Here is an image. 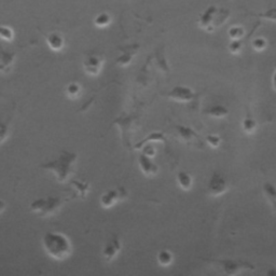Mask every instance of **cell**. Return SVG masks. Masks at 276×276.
Instances as JSON below:
<instances>
[{
    "mask_svg": "<svg viewBox=\"0 0 276 276\" xmlns=\"http://www.w3.org/2000/svg\"><path fill=\"white\" fill-rule=\"evenodd\" d=\"M43 246L47 255L57 261L68 259L72 254L71 242L62 232H48L43 238Z\"/></svg>",
    "mask_w": 276,
    "mask_h": 276,
    "instance_id": "cell-1",
    "label": "cell"
},
{
    "mask_svg": "<svg viewBox=\"0 0 276 276\" xmlns=\"http://www.w3.org/2000/svg\"><path fill=\"white\" fill-rule=\"evenodd\" d=\"M78 160V154L76 152L62 151L54 160L43 163L40 165L41 170L52 172L58 182H66L71 176L73 172V166Z\"/></svg>",
    "mask_w": 276,
    "mask_h": 276,
    "instance_id": "cell-2",
    "label": "cell"
},
{
    "mask_svg": "<svg viewBox=\"0 0 276 276\" xmlns=\"http://www.w3.org/2000/svg\"><path fill=\"white\" fill-rule=\"evenodd\" d=\"M70 200V196H54L50 195L47 198H40L33 200L29 207L32 213L40 217H50L55 215L58 210Z\"/></svg>",
    "mask_w": 276,
    "mask_h": 276,
    "instance_id": "cell-3",
    "label": "cell"
},
{
    "mask_svg": "<svg viewBox=\"0 0 276 276\" xmlns=\"http://www.w3.org/2000/svg\"><path fill=\"white\" fill-rule=\"evenodd\" d=\"M208 263H212L219 267L220 270L225 275H236L245 270H255V266L246 261L241 260H232V259H222V260H215V259H211L207 260Z\"/></svg>",
    "mask_w": 276,
    "mask_h": 276,
    "instance_id": "cell-4",
    "label": "cell"
},
{
    "mask_svg": "<svg viewBox=\"0 0 276 276\" xmlns=\"http://www.w3.org/2000/svg\"><path fill=\"white\" fill-rule=\"evenodd\" d=\"M175 131H176L177 137L182 141V143L196 148L204 147L203 140L201 139L199 134L193 129L186 127V125H176V127H175Z\"/></svg>",
    "mask_w": 276,
    "mask_h": 276,
    "instance_id": "cell-5",
    "label": "cell"
},
{
    "mask_svg": "<svg viewBox=\"0 0 276 276\" xmlns=\"http://www.w3.org/2000/svg\"><path fill=\"white\" fill-rule=\"evenodd\" d=\"M198 25L200 28L207 32H213L217 27H220L222 24L219 22V18H217V8H208L201 14L198 20Z\"/></svg>",
    "mask_w": 276,
    "mask_h": 276,
    "instance_id": "cell-6",
    "label": "cell"
},
{
    "mask_svg": "<svg viewBox=\"0 0 276 276\" xmlns=\"http://www.w3.org/2000/svg\"><path fill=\"white\" fill-rule=\"evenodd\" d=\"M104 57L97 53H88L82 62V68L87 74L96 77L104 67Z\"/></svg>",
    "mask_w": 276,
    "mask_h": 276,
    "instance_id": "cell-7",
    "label": "cell"
},
{
    "mask_svg": "<svg viewBox=\"0 0 276 276\" xmlns=\"http://www.w3.org/2000/svg\"><path fill=\"white\" fill-rule=\"evenodd\" d=\"M228 181L223 175L220 173H214L210 178V181H208L207 193L217 198L224 194L228 191Z\"/></svg>",
    "mask_w": 276,
    "mask_h": 276,
    "instance_id": "cell-8",
    "label": "cell"
},
{
    "mask_svg": "<svg viewBox=\"0 0 276 276\" xmlns=\"http://www.w3.org/2000/svg\"><path fill=\"white\" fill-rule=\"evenodd\" d=\"M127 198H128L127 189L123 188V187H119V188L110 189V190L106 191L105 193L100 196L99 203H100V206H102L103 208L108 210V208L113 207L116 203L119 202V201L124 200Z\"/></svg>",
    "mask_w": 276,
    "mask_h": 276,
    "instance_id": "cell-9",
    "label": "cell"
},
{
    "mask_svg": "<svg viewBox=\"0 0 276 276\" xmlns=\"http://www.w3.org/2000/svg\"><path fill=\"white\" fill-rule=\"evenodd\" d=\"M121 249H122V243H121L120 236L116 235V234H113V235H111V238L106 242V244L104 245V248H103L102 255H103V258L105 259V261L111 262L112 260H114L116 256L120 254Z\"/></svg>",
    "mask_w": 276,
    "mask_h": 276,
    "instance_id": "cell-10",
    "label": "cell"
},
{
    "mask_svg": "<svg viewBox=\"0 0 276 276\" xmlns=\"http://www.w3.org/2000/svg\"><path fill=\"white\" fill-rule=\"evenodd\" d=\"M166 96L176 103L188 104L194 99L195 93L188 87L177 86L172 89Z\"/></svg>",
    "mask_w": 276,
    "mask_h": 276,
    "instance_id": "cell-11",
    "label": "cell"
},
{
    "mask_svg": "<svg viewBox=\"0 0 276 276\" xmlns=\"http://www.w3.org/2000/svg\"><path fill=\"white\" fill-rule=\"evenodd\" d=\"M69 191H71V194H69L70 199L79 198L81 200H86L91 191V183L87 180L73 179L70 182Z\"/></svg>",
    "mask_w": 276,
    "mask_h": 276,
    "instance_id": "cell-12",
    "label": "cell"
},
{
    "mask_svg": "<svg viewBox=\"0 0 276 276\" xmlns=\"http://www.w3.org/2000/svg\"><path fill=\"white\" fill-rule=\"evenodd\" d=\"M138 166L141 173H143L147 177L155 176V175L159 173V166L156 165V163L152 161L151 156L147 155L144 152L138 156Z\"/></svg>",
    "mask_w": 276,
    "mask_h": 276,
    "instance_id": "cell-13",
    "label": "cell"
},
{
    "mask_svg": "<svg viewBox=\"0 0 276 276\" xmlns=\"http://www.w3.org/2000/svg\"><path fill=\"white\" fill-rule=\"evenodd\" d=\"M46 44L51 51L61 52L65 48L66 40L61 32L52 31V32H49L46 36Z\"/></svg>",
    "mask_w": 276,
    "mask_h": 276,
    "instance_id": "cell-14",
    "label": "cell"
},
{
    "mask_svg": "<svg viewBox=\"0 0 276 276\" xmlns=\"http://www.w3.org/2000/svg\"><path fill=\"white\" fill-rule=\"evenodd\" d=\"M262 193L266 200V202L276 212V186L269 181L264 182L262 185Z\"/></svg>",
    "mask_w": 276,
    "mask_h": 276,
    "instance_id": "cell-15",
    "label": "cell"
},
{
    "mask_svg": "<svg viewBox=\"0 0 276 276\" xmlns=\"http://www.w3.org/2000/svg\"><path fill=\"white\" fill-rule=\"evenodd\" d=\"M205 114L208 116H211L213 119H223L227 118L229 115V110L227 107H224L222 105H212L204 110Z\"/></svg>",
    "mask_w": 276,
    "mask_h": 276,
    "instance_id": "cell-16",
    "label": "cell"
},
{
    "mask_svg": "<svg viewBox=\"0 0 276 276\" xmlns=\"http://www.w3.org/2000/svg\"><path fill=\"white\" fill-rule=\"evenodd\" d=\"M112 15L108 12V11H102L95 15V18L93 20L94 26L97 28H107L109 27L111 23H112Z\"/></svg>",
    "mask_w": 276,
    "mask_h": 276,
    "instance_id": "cell-17",
    "label": "cell"
},
{
    "mask_svg": "<svg viewBox=\"0 0 276 276\" xmlns=\"http://www.w3.org/2000/svg\"><path fill=\"white\" fill-rule=\"evenodd\" d=\"M241 127H242V130H243V132L248 134V135H252V134H254L257 131L258 123H257L256 119L253 116V114L250 113V111L246 112L244 119L242 120Z\"/></svg>",
    "mask_w": 276,
    "mask_h": 276,
    "instance_id": "cell-18",
    "label": "cell"
},
{
    "mask_svg": "<svg viewBox=\"0 0 276 276\" xmlns=\"http://www.w3.org/2000/svg\"><path fill=\"white\" fill-rule=\"evenodd\" d=\"M165 135L162 133V132H152L151 134H149V135L147 137H145L143 140L138 141V143L134 146V149H137V150H140L143 149L147 144H149L150 141H156V143H165Z\"/></svg>",
    "mask_w": 276,
    "mask_h": 276,
    "instance_id": "cell-19",
    "label": "cell"
},
{
    "mask_svg": "<svg viewBox=\"0 0 276 276\" xmlns=\"http://www.w3.org/2000/svg\"><path fill=\"white\" fill-rule=\"evenodd\" d=\"M178 186L183 191H190L193 186V178L188 172H179L176 176Z\"/></svg>",
    "mask_w": 276,
    "mask_h": 276,
    "instance_id": "cell-20",
    "label": "cell"
},
{
    "mask_svg": "<svg viewBox=\"0 0 276 276\" xmlns=\"http://www.w3.org/2000/svg\"><path fill=\"white\" fill-rule=\"evenodd\" d=\"M156 260H157V263L160 264L161 266L166 267V266H170L173 263L174 256L170 252V250L163 249V250H160V252L157 253Z\"/></svg>",
    "mask_w": 276,
    "mask_h": 276,
    "instance_id": "cell-21",
    "label": "cell"
},
{
    "mask_svg": "<svg viewBox=\"0 0 276 276\" xmlns=\"http://www.w3.org/2000/svg\"><path fill=\"white\" fill-rule=\"evenodd\" d=\"M81 91H82V88H81V86L79 85V83L76 82V81H72V82L68 83V85L66 86L65 94L68 96L69 98L74 99V98L79 97V95L81 94Z\"/></svg>",
    "mask_w": 276,
    "mask_h": 276,
    "instance_id": "cell-22",
    "label": "cell"
},
{
    "mask_svg": "<svg viewBox=\"0 0 276 276\" xmlns=\"http://www.w3.org/2000/svg\"><path fill=\"white\" fill-rule=\"evenodd\" d=\"M228 35L231 40H242L245 36V29L240 25H234L228 30Z\"/></svg>",
    "mask_w": 276,
    "mask_h": 276,
    "instance_id": "cell-23",
    "label": "cell"
},
{
    "mask_svg": "<svg viewBox=\"0 0 276 276\" xmlns=\"http://www.w3.org/2000/svg\"><path fill=\"white\" fill-rule=\"evenodd\" d=\"M14 36L15 33L12 27L8 26V25H0V39L7 41V43H11Z\"/></svg>",
    "mask_w": 276,
    "mask_h": 276,
    "instance_id": "cell-24",
    "label": "cell"
},
{
    "mask_svg": "<svg viewBox=\"0 0 276 276\" xmlns=\"http://www.w3.org/2000/svg\"><path fill=\"white\" fill-rule=\"evenodd\" d=\"M10 120L11 119H8L6 121L0 120V145L5 143L6 139L10 135Z\"/></svg>",
    "mask_w": 276,
    "mask_h": 276,
    "instance_id": "cell-25",
    "label": "cell"
},
{
    "mask_svg": "<svg viewBox=\"0 0 276 276\" xmlns=\"http://www.w3.org/2000/svg\"><path fill=\"white\" fill-rule=\"evenodd\" d=\"M135 53H136V49H134V47H133L131 51L122 53L120 55V57L118 58V60H116V64L120 65V66H127V65H129L132 62L133 55H135Z\"/></svg>",
    "mask_w": 276,
    "mask_h": 276,
    "instance_id": "cell-26",
    "label": "cell"
},
{
    "mask_svg": "<svg viewBox=\"0 0 276 276\" xmlns=\"http://www.w3.org/2000/svg\"><path fill=\"white\" fill-rule=\"evenodd\" d=\"M205 140H206V144L213 149L219 148L221 146V143H222L221 137L218 136V135H216V134H210V135H207L205 137Z\"/></svg>",
    "mask_w": 276,
    "mask_h": 276,
    "instance_id": "cell-27",
    "label": "cell"
},
{
    "mask_svg": "<svg viewBox=\"0 0 276 276\" xmlns=\"http://www.w3.org/2000/svg\"><path fill=\"white\" fill-rule=\"evenodd\" d=\"M252 47L257 52H262L267 47V41L263 37H257L252 41Z\"/></svg>",
    "mask_w": 276,
    "mask_h": 276,
    "instance_id": "cell-28",
    "label": "cell"
},
{
    "mask_svg": "<svg viewBox=\"0 0 276 276\" xmlns=\"http://www.w3.org/2000/svg\"><path fill=\"white\" fill-rule=\"evenodd\" d=\"M228 49L231 54H240L242 52V50H243V44H242V40H231Z\"/></svg>",
    "mask_w": 276,
    "mask_h": 276,
    "instance_id": "cell-29",
    "label": "cell"
},
{
    "mask_svg": "<svg viewBox=\"0 0 276 276\" xmlns=\"http://www.w3.org/2000/svg\"><path fill=\"white\" fill-rule=\"evenodd\" d=\"M6 208H7V203L5 202L4 200L0 199V215H2L6 211Z\"/></svg>",
    "mask_w": 276,
    "mask_h": 276,
    "instance_id": "cell-30",
    "label": "cell"
},
{
    "mask_svg": "<svg viewBox=\"0 0 276 276\" xmlns=\"http://www.w3.org/2000/svg\"><path fill=\"white\" fill-rule=\"evenodd\" d=\"M272 85H273V88L276 90V67H275V71H274V74L272 77Z\"/></svg>",
    "mask_w": 276,
    "mask_h": 276,
    "instance_id": "cell-31",
    "label": "cell"
}]
</instances>
